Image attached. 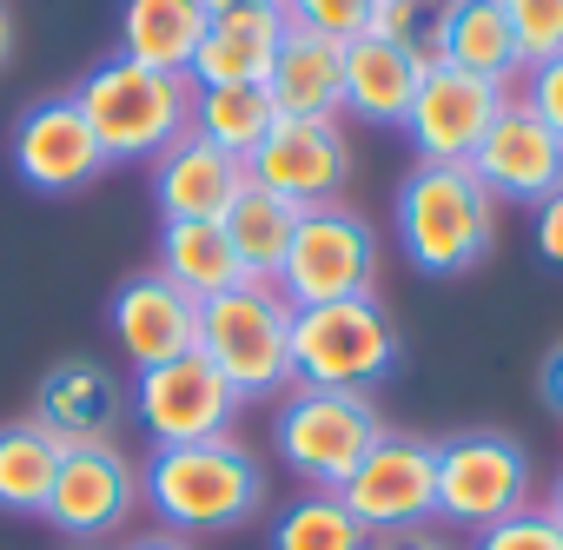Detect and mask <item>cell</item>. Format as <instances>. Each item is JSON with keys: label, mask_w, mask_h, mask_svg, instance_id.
I'll use <instances>...</instances> for the list:
<instances>
[{"label": "cell", "mask_w": 563, "mask_h": 550, "mask_svg": "<svg viewBox=\"0 0 563 550\" xmlns=\"http://www.w3.org/2000/svg\"><path fill=\"white\" fill-rule=\"evenodd\" d=\"M140 497L173 537H225L245 530L265 504V464L232 438L199 444H153L140 471Z\"/></svg>", "instance_id": "cell-1"}, {"label": "cell", "mask_w": 563, "mask_h": 550, "mask_svg": "<svg viewBox=\"0 0 563 550\" xmlns=\"http://www.w3.org/2000/svg\"><path fill=\"white\" fill-rule=\"evenodd\" d=\"M497 199L477 186L471 166H431L418 160L391 199V232L405 245V258L424 272V279H464L490 258L497 239Z\"/></svg>", "instance_id": "cell-2"}, {"label": "cell", "mask_w": 563, "mask_h": 550, "mask_svg": "<svg viewBox=\"0 0 563 550\" xmlns=\"http://www.w3.org/2000/svg\"><path fill=\"white\" fill-rule=\"evenodd\" d=\"M74 107L87 113V127L113 166H140V160H159L192 127V80L140 67L126 54H107L80 74Z\"/></svg>", "instance_id": "cell-3"}, {"label": "cell", "mask_w": 563, "mask_h": 550, "mask_svg": "<svg viewBox=\"0 0 563 550\" xmlns=\"http://www.w3.org/2000/svg\"><path fill=\"white\" fill-rule=\"evenodd\" d=\"M239 398L292 392V306L278 286H232L219 299H199V345H192Z\"/></svg>", "instance_id": "cell-4"}, {"label": "cell", "mask_w": 563, "mask_h": 550, "mask_svg": "<svg viewBox=\"0 0 563 550\" xmlns=\"http://www.w3.org/2000/svg\"><path fill=\"white\" fill-rule=\"evenodd\" d=\"M391 425L378 418L372 392H319V385H292L272 411V451L286 458V471L306 491H339L358 458L385 438Z\"/></svg>", "instance_id": "cell-5"}, {"label": "cell", "mask_w": 563, "mask_h": 550, "mask_svg": "<svg viewBox=\"0 0 563 550\" xmlns=\"http://www.w3.org/2000/svg\"><path fill=\"white\" fill-rule=\"evenodd\" d=\"M398 372V326L372 299L292 306V385L319 392H378Z\"/></svg>", "instance_id": "cell-6"}, {"label": "cell", "mask_w": 563, "mask_h": 550, "mask_svg": "<svg viewBox=\"0 0 563 550\" xmlns=\"http://www.w3.org/2000/svg\"><path fill=\"white\" fill-rule=\"evenodd\" d=\"M438 458V517L451 530H490L517 510H530L537 497V464L523 451V438L497 431V425H464L451 438H431Z\"/></svg>", "instance_id": "cell-7"}, {"label": "cell", "mask_w": 563, "mask_h": 550, "mask_svg": "<svg viewBox=\"0 0 563 550\" xmlns=\"http://www.w3.org/2000/svg\"><path fill=\"white\" fill-rule=\"evenodd\" d=\"M278 299L286 306H332V299H372L378 293V232L358 206H306L292 252L278 265Z\"/></svg>", "instance_id": "cell-8"}, {"label": "cell", "mask_w": 563, "mask_h": 550, "mask_svg": "<svg viewBox=\"0 0 563 550\" xmlns=\"http://www.w3.org/2000/svg\"><path fill=\"white\" fill-rule=\"evenodd\" d=\"M345 510L372 530V537H398V530H424L438 517V458L431 438L418 431H385L358 471L339 484Z\"/></svg>", "instance_id": "cell-9"}, {"label": "cell", "mask_w": 563, "mask_h": 550, "mask_svg": "<svg viewBox=\"0 0 563 550\" xmlns=\"http://www.w3.org/2000/svg\"><path fill=\"white\" fill-rule=\"evenodd\" d=\"M8 153H14L21 186H34V193H47V199H74V193H87V186H100V179L113 173V160H107V146L93 140V127H87V113L74 107V94L27 100L21 120H14Z\"/></svg>", "instance_id": "cell-10"}, {"label": "cell", "mask_w": 563, "mask_h": 550, "mask_svg": "<svg viewBox=\"0 0 563 550\" xmlns=\"http://www.w3.org/2000/svg\"><path fill=\"white\" fill-rule=\"evenodd\" d=\"M352 179V140L339 120H278L245 153V186L286 199V206H332Z\"/></svg>", "instance_id": "cell-11"}, {"label": "cell", "mask_w": 563, "mask_h": 550, "mask_svg": "<svg viewBox=\"0 0 563 550\" xmlns=\"http://www.w3.org/2000/svg\"><path fill=\"white\" fill-rule=\"evenodd\" d=\"M239 392L199 359L179 352L166 365H140L133 372V418L146 425L153 444H199V438H225L239 418Z\"/></svg>", "instance_id": "cell-12"}, {"label": "cell", "mask_w": 563, "mask_h": 550, "mask_svg": "<svg viewBox=\"0 0 563 550\" xmlns=\"http://www.w3.org/2000/svg\"><path fill=\"white\" fill-rule=\"evenodd\" d=\"M504 100H510V87L431 61V67H424V87H418V100H411V113H405L398 133H405L411 153L431 160V166H471V153L484 146V133H490V120L504 113Z\"/></svg>", "instance_id": "cell-13"}, {"label": "cell", "mask_w": 563, "mask_h": 550, "mask_svg": "<svg viewBox=\"0 0 563 550\" xmlns=\"http://www.w3.org/2000/svg\"><path fill=\"white\" fill-rule=\"evenodd\" d=\"M133 510H140V471H133V458L107 438V444H74V451L60 458V477H54L41 517H47L60 537H74V543H100V537H113Z\"/></svg>", "instance_id": "cell-14"}, {"label": "cell", "mask_w": 563, "mask_h": 550, "mask_svg": "<svg viewBox=\"0 0 563 550\" xmlns=\"http://www.w3.org/2000/svg\"><path fill=\"white\" fill-rule=\"evenodd\" d=\"M471 173L490 199H517V206H537L563 186V140L537 120V107L523 94L504 100V113L490 120L484 146L471 153Z\"/></svg>", "instance_id": "cell-15"}, {"label": "cell", "mask_w": 563, "mask_h": 550, "mask_svg": "<svg viewBox=\"0 0 563 550\" xmlns=\"http://www.w3.org/2000/svg\"><path fill=\"white\" fill-rule=\"evenodd\" d=\"M107 326H113V345L133 359V372L140 365H166V359L199 345V299L179 293L159 265H146V272H133V279L113 286Z\"/></svg>", "instance_id": "cell-16"}, {"label": "cell", "mask_w": 563, "mask_h": 550, "mask_svg": "<svg viewBox=\"0 0 563 550\" xmlns=\"http://www.w3.org/2000/svg\"><path fill=\"white\" fill-rule=\"evenodd\" d=\"M120 411H126V392L113 385V372L100 359H60L41 372L34 385V425L54 438V444H107L120 431Z\"/></svg>", "instance_id": "cell-17"}, {"label": "cell", "mask_w": 563, "mask_h": 550, "mask_svg": "<svg viewBox=\"0 0 563 550\" xmlns=\"http://www.w3.org/2000/svg\"><path fill=\"white\" fill-rule=\"evenodd\" d=\"M424 67H431L424 47L378 41V34L345 41V113L358 127H405V113L424 87Z\"/></svg>", "instance_id": "cell-18"}, {"label": "cell", "mask_w": 563, "mask_h": 550, "mask_svg": "<svg viewBox=\"0 0 563 550\" xmlns=\"http://www.w3.org/2000/svg\"><path fill=\"white\" fill-rule=\"evenodd\" d=\"M245 193V160L219 153L199 133H179L153 160V199L159 219H225V206Z\"/></svg>", "instance_id": "cell-19"}, {"label": "cell", "mask_w": 563, "mask_h": 550, "mask_svg": "<svg viewBox=\"0 0 563 550\" xmlns=\"http://www.w3.org/2000/svg\"><path fill=\"white\" fill-rule=\"evenodd\" d=\"M424 47H431V61H444L457 74H477V80H497V87H510L523 74L517 34H510L497 0H438V21H431Z\"/></svg>", "instance_id": "cell-20"}, {"label": "cell", "mask_w": 563, "mask_h": 550, "mask_svg": "<svg viewBox=\"0 0 563 550\" xmlns=\"http://www.w3.org/2000/svg\"><path fill=\"white\" fill-rule=\"evenodd\" d=\"M265 94H272L278 120H339L345 113V47L325 34L286 28L278 61L265 74Z\"/></svg>", "instance_id": "cell-21"}, {"label": "cell", "mask_w": 563, "mask_h": 550, "mask_svg": "<svg viewBox=\"0 0 563 550\" xmlns=\"http://www.w3.org/2000/svg\"><path fill=\"white\" fill-rule=\"evenodd\" d=\"M278 41H286V14H225V21H206L186 80L192 87H265V74L278 61Z\"/></svg>", "instance_id": "cell-22"}, {"label": "cell", "mask_w": 563, "mask_h": 550, "mask_svg": "<svg viewBox=\"0 0 563 550\" xmlns=\"http://www.w3.org/2000/svg\"><path fill=\"white\" fill-rule=\"evenodd\" d=\"M159 272L192 299H219L245 286V265L219 219H159Z\"/></svg>", "instance_id": "cell-23"}, {"label": "cell", "mask_w": 563, "mask_h": 550, "mask_svg": "<svg viewBox=\"0 0 563 550\" xmlns=\"http://www.w3.org/2000/svg\"><path fill=\"white\" fill-rule=\"evenodd\" d=\"M206 34L199 0H120V54L159 74H186Z\"/></svg>", "instance_id": "cell-24"}, {"label": "cell", "mask_w": 563, "mask_h": 550, "mask_svg": "<svg viewBox=\"0 0 563 550\" xmlns=\"http://www.w3.org/2000/svg\"><path fill=\"white\" fill-rule=\"evenodd\" d=\"M219 226H225V239H232V252H239V265H245V279H252V286H272L278 265H286V252H292L299 206H286V199L245 186V193L225 206Z\"/></svg>", "instance_id": "cell-25"}, {"label": "cell", "mask_w": 563, "mask_h": 550, "mask_svg": "<svg viewBox=\"0 0 563 550\" xmlns=\"http://www.w3.org/2000/svg\"><path fill=\"white\" fill-rule=\"evenodd\" d=\"M60 458H67V444H54L34 418L0 425V510L8 517H41L47 491L60 477Z\"/></svg>", "instance_id": "cell-26"}, {"label": "cell", "mask_w": 563, "mask_h": 550, "mask_svg": "<svg viewBox=\"0 0 563 550\" xmlns=\"http://www.w3.org/2000/svg\"><path fill=\"white\" fill-rule=\"evenodd\" d=\"M272 127H278V107L265 87H192V127L186 133L212 140L219 153L245 160Z\"/></svg>", "instance_id": "cell-27"}, {"label": "cell", "mask_w": 563, "mask_h": 550, "mask_svg": "<svg viewBox=\"0 0 563 550\" xmlns=\"http://www.w3.org/2000/svg\"><path fill=\"white\" fill-rule=\"evenodd\" d=\"M265 550H372V530L345 510L339 491H306L272 517Z\"/></svg>", "instance_id": "cell-28"}, {"label": "cell", "mask_w": 563, "mask_h": 550, "mask_svg": "<svg viewBox=\"0 0 563 550\" xmlns=\"http://www.w3.org/2000/svg\"><path fill=\"white\" fill-rule=\"evenodd\" d=\"M510 34H517V54H523V74L556 61L563 54V0H497Z\"/></svg>", "instance_id": "cell-29"}, {"label": "cell", "mask_w": 563, "mask_h": 550, "mask_svg": "<svg viewBox=\"0 0 563 550\" xmlns=\"http://www.w3.org/2000/svg\"><path fill=\"white\" fill-rule=\"evenodd\" d=\"M372 8L378 0H286V28H299V34H325V41H358L365 28H372Z\"/></svg>", "instance_id": "cell-30"}, {"label": "cell", "mask_w": 563, "mask_h": 550, "mask_svg": "<svg viewBox=\"0 0 563 550\" xmlns=\"http://www.w3.org/2000/svg\"><path fill=\"white\" fill-rule=\"evenodd\" d=\"M471 550H563V530L543 517V504H530V510H517V517H504V524L477 530V537H471Z\"/></svg>", "instance_id": "cell-31"}, {"label": "cell", "mask_w": 563, "mask_h": 550, "mask_svg": "<svg viewBox=\"0 0 563 550\" xmlns=\"http://www.w3.org/2000/svg\"><path fill=\"white\" fill-rule=\"evenodd\" d=\"M431 21H438V0H378L365 34H378V41H405V47H424V41H431ZM424 54H431V47H424Z\"/></svg>", "instance_id": "cell-32"}, {"label": "cell", "mask_w": 563, "mask_h": 550, "mask_svg": "<svg viewBox=\"0 0 563 550\" xmlns=\"http://www.w3.org/2000/svg\"><path fill=\"white\" fill-rule=\"evenodd\" d=\"M523 100H530V107H537V120L563 140V54H556V61H543V67H530Z\"/></svg>", "instance_id": "cell-33"}, {"label": "cell", "mask_w": 563, "mask_h": 550, "mask_svg": "<svg viewBox=\"0 0 563 550\" xmlns=\"http://www.w3.org/2000/svg\"><path fill=\"white\" fill-rule=\"evenodd\" d=\"M530 239H537V258L563 272V186H556L550 199H537V232H530Z\"/></svg>", "instance_id": "cell-34"}, {"label": "cell", "mask_w": 563, "mask_h": 550, "mask_svg": "<svg viewBox=\"0 0 563 550\" xmlns=\"http://www.w3.org/2000/svg\"><path fill=\"white\" fill-rule=\"evenodd\" d=\"M537 398L563 418V339H556V345L543 352V365H537Z\"/></svg>", "instance_id": "cell-35"}, {"label": "cell", "mask_w": 563, "mask_h": 550, "mask_svg": "<svg viewBox=\"0 0 563 550\" xmlns=\"http://www.w3.org/2000/svg\"><path fill=\"white\" fill-rule=\"evenodd\" d=\"M206 21H225V14H278L286 0H199Z\"/></svg>", "instance_id": "cell-36"}, {"label": "cell", "mask_w": 563, "mask_h": 550, "mask_svg": "<svg viewBox=\"0 0 563 550\" xmlns=\"http://www.w3.org/2000/svg\"><path fill=\"white\" fill-rule=\"evenodd\" d=\"M372 550H457V543H444L431 530H398V537H372Z\"/></svg>", "instance_id": "cell-37"}, {"label": "cell", "mask_w": 563, "mask_h": 550, "mask_svg": "<svg viewBox=\"0 0 563 550\" xmlns=\"http://www.w3.org/2000/svg\"><path fill=\"white\" fill-rule=\"evenodd\" d=\"M120 550H199L192 537H173V530H146V537H133V543H120Z\"/></svg>", "instance_id": "cell-38"}, {"label": "cell", "mask_w": 563, "mask_h": 550, "mask_svg": "<svg viewBox=\"0 0 563 550\" xmlns=\"http://www.w3.org/2000/svg\"><path fill=\"white\" fill-rule=\"evenodd\" d=\"M543 517L563 530V471H556V477H550V491H543Z\"/></svg>", "instance_id": "cell-39"}, {"label": "cell", "mask_w": 563, "mask_h": 550, "mask_svg": "<svg viewBox=\"0 0 563 550\" xmlns=\"http://www.w3.org/2000/svg\"><path fill=\"white\" fill-rule=\"evenodd\" d=\"M8 54H14V21H8V0H0V67H8Z\"/></svg>", "instance_id": "cell-40"}, {"label": "cell", "mask_w": 563, "mask_h": 550, "mask_svg": "<svg viewBox=\"0 0 563 550\" xmlns=\"http://www.w3.org/2000/svg\"><path fill=\"white\" fill-rule=\"evenodd\" d=\"M74 550H93V543H74Z\"/></svg>", "instance_id": "cell-41"}]
</instances>
